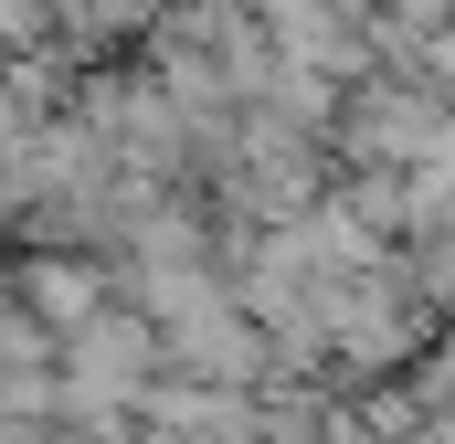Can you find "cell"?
Returning <instances> with one entry per match:
<instances>
[{"label": "cell", "mask_w": 455, "mask_h": 444, "mask_svg": "<svg viewBox=\"0 0 455 444\" xmlns=\"http://www.w3.org/2000/svg\"><path fill=\"white\" fill-rule=\"evenodd\" d=\"M21 297H32V307H43L53 329H75V338L107 318V307H96V275H85V265H32V275H21Z\"/></svg>", "instance_id": "obj_1"}, {"label": "cell", "mask_w": 455, "mask_h": 444, "mask_svg": "<svg viewBox=\"0 0 455 444\" xmlns=\"http://www.w3.org/2000/svg\"><path fill=\"white\" fill-rule=\"evenodd\" d=\"M170 349H180V360H202V370H254V329H243L233 307L180 318V329H170Z\"/></svg>", "instance_id": "obj_2"}, {"label": "cell", "mask_w": 455, "mask_h": 444, "mask_svg": "<svg viewBox=\"0 0 455 444\" xmlns=\"http://www.w3.org/2000/svg\"><path fill=\"white\" fill-rule=\"evenodd\" d=\"M360 127H371V159H403V170H413V159H424V138L445 127V107H413V96H371V116H360Z\"/></svg>", "instance_id": "obj_3"}, {"label": "cell", "mask_w": 455, "mask_h": 444, "mask_svg": "<svg viewBox=\"0 0 455 444\" xmlns=\"http://www.w3.org/2000/svg\"><path fill=\"white\" fill-rule=\"evenodd\" d=\"M435 85H445V107H455V32H435Z\"/></svg>", "instance_id": "obj_4"}, {"label": "cell", "mask_w": 455, "mask_h": 444, "mask_svg": "<svg viewBox=\"0 0 455 444\" xmlns=\"http://www.w3.org/2000/svg\"><path fill=\"white\" fill-rule=\"evenodd\" d=\"M392 21H445V0H381Z\"/></svg>", "instance_id": "obj_5"}, {"label": "cell", "mask_w": 455, "mask_h": 444, "mask_svg": "<svg viewBox=\"0 0 455 444\" xmlns=\"http://www.w3.org/2000/svg\"><path fill=\"white\" fill-rule=\"evenodd\" d=\"M0 21H11V32H21V21H32V0H0Z\"/></svg>", "instance_id": "obj_6"}, {"label": "cell", "mask_w": 455, "mask_h": 444, "mask_svg": "<svg viewBox=\"0 0 455 444\" xmlns=\"http://www.w3.org/2000/svg\"><path fill=\"white\" fill-rule=\"evenodd\" d=\"M148 444H180V434H148Z\"/></svg>", "instance_id": "obj_7"}]
</instances>
